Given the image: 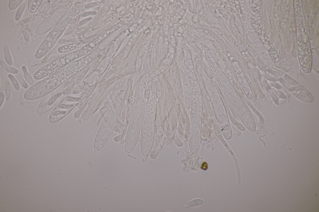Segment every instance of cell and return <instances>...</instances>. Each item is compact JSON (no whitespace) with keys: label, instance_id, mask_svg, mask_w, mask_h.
Listing matches in <instances>:
<instances>
[{"label":"cell","instance_id":"cell-1","mask_svg":"<svg viewBox=\"0 0 319 212\" xmlns=\"http://www.w3.org/2000/svg\"><path fill=\"white\" fill-rule=\"evenodd\" d=\"M71 65L58 71L31 86L24 94L27 100H35L49 94L61 86L69 77Z\"/></svg>","mask_w":319,"mask_h":212},{"label":"cell","instance_id":"cell-2","mask_svg":"<svg viewBox=\"0 0 319 212\" xmlns=\"http://www.w3.org/2000/svg\"><path fill=\"white\" fill-rule=\"evenodd\" d=\"M70 10L60 18L47 35L37 48L34 54L36 59H41L52 48L64 31L73 16Z\"/></svg>","mask_w":319,"mask_h":212},{"label":"cell","instance_id":"cell-3","mask_svg":"<svg viewBox=\"0 0 319 212\" xmlns=\"http://www.w3.org/2000/svg\"><path fill=\"white\" fill-rule=\"evenodd\" d=\"M72 59L71 54L61 56L38 70L34 74L33 78L36 80H39L48 76L69 63Z\"/></svg>","mask_w":319,"mask_h":212},{"label":"cell","instance_id":"cell-4","mask_svg":"<svg viewBox=\"0 0 319 212\" xmlns=\"http://www.w3.org/2000/svg\"><path fill=\"white\" fill-rule=\"evenodd\" d=\"M64 86L61 85L51 93L39 104L36 110L37 115H41L49 111L57 105L66 93Z\"/></svg>","mask_w":319,"mask_h":212},{"label":"cell","instance_id":"cell-5","mask_svg":"<svg viewBox=\"0 0 319 212\" xmlns=\"http://www.w3.org/2000/svg\"><path fill=\"white\" fill-rule=\"evenodd\" d=\"M62 9L61 7L56 8L39 24L36 30L37 35L44 34L51 30L60 19V18L62 17L61 14Z\"/></svg>","mask_w":319,"mask_h":212},{"label":"cell","instance_id":"cell-6","mask_svg":"<svg viewBox=\"0 0 319 212\" xmlns=\"http://www.w3.org/2000/svg\"><path fill=\"white\" fill-rule=\"evenodd\" d=\"M42 1V0H28L27 7L29 12L32 14L36 12L40 7Z\"/></svg>","mask_w":319,"mask_h":212},{"label":"cell","instance_id":"cell-7","mask_svg":"<svg viewBox=\"0 0 319 212\" xmlns=\"http://www.w3.org/2000/svg\"><path fill=\"white\" fill-rule=\"evenodd\" d=\"M77 48V43L67 44L59 47L57 51L60 53H64L74 50Z\"/></svg>","mask_w":319,"mask_h":212},{"label":"cell","instance_id":"cell-8","mask_svg":"<svg viewBox=\"0 0 319 212\" xmlns=\"http://www.w3.org/2000/svg\"><path fill=\"white\" fill-rule=\"evenodd\" d=\"M0 65L2 68L10 74L15 75L19 72L18 69L8 65L3 61H0Z\"/></svg>","mask_w":319,"mask_h":212},{"label":"cell","instance_id":"cell-9","mask_svg":"<svg viewBox=\"0 0 319 212\" xmlns=\"http://www.w3.org/2000/svg\"><path fill=\"white\" fill-rule=\"evenodd\" d=\"M21 69L25 80L27 83L31 86L34 85L35 84L34 80L28 72L26 67L25 65H22L21 66Z\"/></svg>","mask_w":319,"mask_h":212},{"label":"cell","instance_id":"cell-10","mask_svg":"<svg viewBox=\"0 0 319 212\" xmlns=\"http://www.w3.org/2000/svg\"><path fill=\"white\" fill-rule=\"evenodd\" d=\"M4 59L5 62L8 65L12 66L13 64L12 58L11 55L8 47L5 45L3 47Z\"/></svg>","mask_w":319,"mask_h":212},{"label":"cell","instance_id":"cell-11","mask_svg":"<svg viewBox=\"0 0 319 212\" xmlns=\"http://www.w3.org/2000/svg\"><path fill=\"white\" fill-rule=\"evenodd\" d=\"M24 0H10L9 2L8 7L9 9L13 11L18 7L22 3Z\"/></svg>","mask_w":319,"mask_h":212},{"label":"cell","instance_id":"cell-12","mask_svg":"<svg viewBox=\"0 0 319 212\" xmlns=\"http://www.w3.org/2000/svg\"><path fill=\"white\" fill-rule=\"evenodd\" d=\"M26 7L25 3H23L18 7L15 16V19L16 21H18L21 19L25 10Z\"/></svg>","mask_w":319,"mask_h":212},{"label":"cell","instance_id":"cell-13","mask_svg":"<svg viewBox=\"0 0 319 212\" xmlns=\"http://www.w3.org/2000/svg\"><path fill=\"white\" fill-rule=\"evenodd\" d=\"M4 94L6 100H9L11 97V90L10 84L8 81H6L5 83Z\"/></svg>","mask_w":319,"mask_h":212},{"label":"cell","instance_id":"cell-14","mask_svg":"<svg viewBox=\"0 0 319 212\" xmlns=\"http://www.w3.org/2000/svg\"><path fill=\"white\" fill-rule=\"evenodd\" d=\"M7 76L15 89L17 91H19L20 89V84L14 76L12 74H9Z\"/></svg>","mask_w":319,"mask_h":212},{"label":"cell","instance_id":"cell-15","mask_svg":"<svg viewBox=\"0 0 319 212\" xmlns=\"http://www.w3.org/2000/svg\"><path fill=\"white\" fill-rule=\"evenodd\" d=\"M14 76L19 84L23 88L25 89H28V84L26 80L18 74H15Z\"/></svg>","mask_w":319,"mask_h":212},{"label":"cell","instance_id":"cell-16","mask_svg":"<svg viewBox=\"0 0 319 212\" xmlns=\"http://www.w3.org/2000/svg\"><path fill=\"white\" fill-rule=\"evenodd\" d=\"M203 203V200L200 199H197L187 203L184 205V206L185 207H188L201 205Z\"/></svg>","mask_w":319,"mask_h":212},{"label":"cell","instance_id":"cell-17","mask_svg":"<svg viewBox=\"0 0 319 212\" xmlns=\"http://www.w3.org/2000/svg\"><path fill=\"white\" fill-rule=\"evenodd\" d=\"M5 98V94L2 91L0 93V106L1 108L4 101Z\"/></svg>","mask_w":319,"mask_h":212},{"label":"cell","instance_id":"cell-18","mask_svg":"<svg viewBox=\"0 0 319 212\" xmlns=\"http://www.w3.org/2000/svg\"><path fill=\"white\" fill-rule=\"evenodd\" d=\"M207 168L208 166L207 164L205 162L203 163L201 167V168L202 169L204 170H206L207 169Z\"/></svg>","mask_w":319,"mask_h":212}]
</instances>
